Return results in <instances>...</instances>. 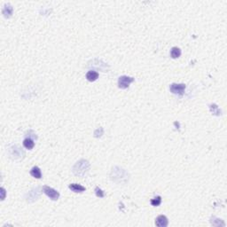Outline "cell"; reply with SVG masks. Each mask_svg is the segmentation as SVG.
I'll return each mask as SVG.
<instances>
[{
    "mask_svg": "<svg viewBox=\"0 0 227 227\" xmlns=\"http://www.w3.org/2000/svg\"><path fill=\"white\" fill-rule=\"evenodd\" d=\"M133 81H134L133 77H129V76H127V75L120 76L119 79H118V86L121 89H127Z\"/></svg>",
    "mask_w": 227,
    "mask_h": 227,
    "instance_id": "cell-1",
    "label": "cell"
},
{
    "mask_svg": "<svg viewBox=\"0 0 227 227\" xmlns=\"http://www.w3.org/2000/svg\"><path fill=\"white\" fill-rule=\"evenodd\" d=\"M169 90L173 94L182 96L184 92V90H185V84H184V83H172L169 87Z\"/></svg>",
    "mask_w": 227,
    "mask_h": 227,
    "instance_id": "cell-2",
    "label": "cell"
},
{
    "mask_svg": "<svg viewBox=\"0 0 227 227\" xmlns=\"http://www.w3.org/2000/svg\"><path fill=\"white\" fill-rule=\"evenodd\" d=\"M43 192H44L49 198H51V199L53 200H58L59 197V192H57L55 189H53V188H51V187H50V186L45 185V186H43Z\"/></svg>",
    "mask_w": 227,
    "mask_h": 227,
    "instance_id": "cell-3",
    "label": "cell"
},
{
    "mask_svg": "<svg viewBox=\"0 0 227 227\" xmlns=\"http://www.w3.org/2000/svg\"><path fill=\"white\" fill-rule=\"evenodd\" d=\"M155 224L156 226L159 227H166L168 225V219L165 215H159L156 220H155Z\"/></svg>",
    "mask_w": 227,
    "mask_h": 227,
    "instance_id": "cell-4",
    "label": "cell"
},
{
    "mask_svg": "<svg viewBox=\"0 0 227 227\" xmlns=\"http://www.w3.org/2000/svg\"><path fill=\"white\" fill-rule=\"evenodd\" d=\"M69 189L74 192H82L85 191V187H83L82 185L78 184H71L69 185Z\"/></svg>",
    "mask_w": 227,
    "mask_h": 227,
    "instance_id": "cell-5",
    "label": "cell"
},
{
    "mask_svg": "<svg viewBox=\"0 0 227 227\" xmlns=\"http://www.w3.org/2000/svg\"><path fill=\"white\" fill-rule=\"evenodd\" d=\"M30 175H31L33 177L37 178V179H39V178L42 177L41 170H40V168H39L38 167H36V166H35V167H33V168H31V170H30Z\"/></svg>",
    "mask_w": 227,
    "mask_h": 227,
    "instance_id": "cell-6",
    "label": "cell"
},
{
    "mask_svg": "<svg viewBox=\"0 0 227 227\" xmlns=\"http://www.w3.org/2000/svg\"><path fill=\"white\" fill-rule=\"evenodd\" d=\"M86 78L90 82H94L98 78V73L96 71H89L86 74Z\"/></svg>",
    "mask_w": 227,
    "mask_h": 227,
    "instance_id": "cell-7",
    "label": "cell"
},
{
    "mask_svg": "<svg viewBox=\"0 0 227 227\" xmlns=\"http://www.w3.org/2000/svg\"><path fill=\"white\" fill-rule=\"evenodd\" d=\"M23 145L26 149L31 150L35 145V142L31 138H25L23 141Z\"/></svg>",
    "mask_w": 227,
    "mask_h": 227,
    "instance_id": "cell-8",
    "label": "cell"
},
{
    "mask_svg": "<svg viewBox=\"0 0 227 227\" xmlns=\"http://www.w3.org/2000/svg\"><path fill=\"white\" fill-rule=\"evenodd\" d=\"M181 55V50L177 47H173L170 51V56L173 59H176L178 57H180Z\"/></svg>",
    "mask_w": 227,
    "mask_h": 227,
    "instance_id": "cell-9",
    "label": "cell"
},
{
    "mask_svg": "<svg viewBox=\"0 0 227 227\" xmlns=\"http://www.w3.org/2000/svg\"><path fill=\"white\" fill-rule=\"evenodd\" d=\"M3 13L4 15V17H10L12 13V7L11 5H5L4 10H3Z\"/></svg>",
    "mask_w": 227,
    "mask_h": 227,
    "instance_id": "cell-10",
    "label": "cell"
},
{
    "mask_svg": "<svg viewBox=\"0 0 227 227\" xmlns=\"http://www.w3.org/2000/svg\"><path fill=\"white\" fill-rule=\"evenodd\" d=\"M160 202H161V198H160V196H157V197H155V198H153V199L151 200V204H152L153 206H154V207L159 206V205L160 204Z\"/></svg>",
    "mask_w": 227,
    "mask_h": 227,
    "instance_id": "cell-11",
    "label": "cell"
},
{
    "mask_svg": "<svg viewBox=\"0 0 227 227\" xmlns=\"http://www.w3.org/2000/svg\"><path fill=\"white\" fill-rule=\"evenodd\" d=\"M96 195L98 197H104V192L101 189H99L98 187H96Z\"/></svg>",
    "mask_w": 227,
    "mask_h": 227,
    "instance_id": "cell-12",
    "label": "cell"
}]
</instances>
